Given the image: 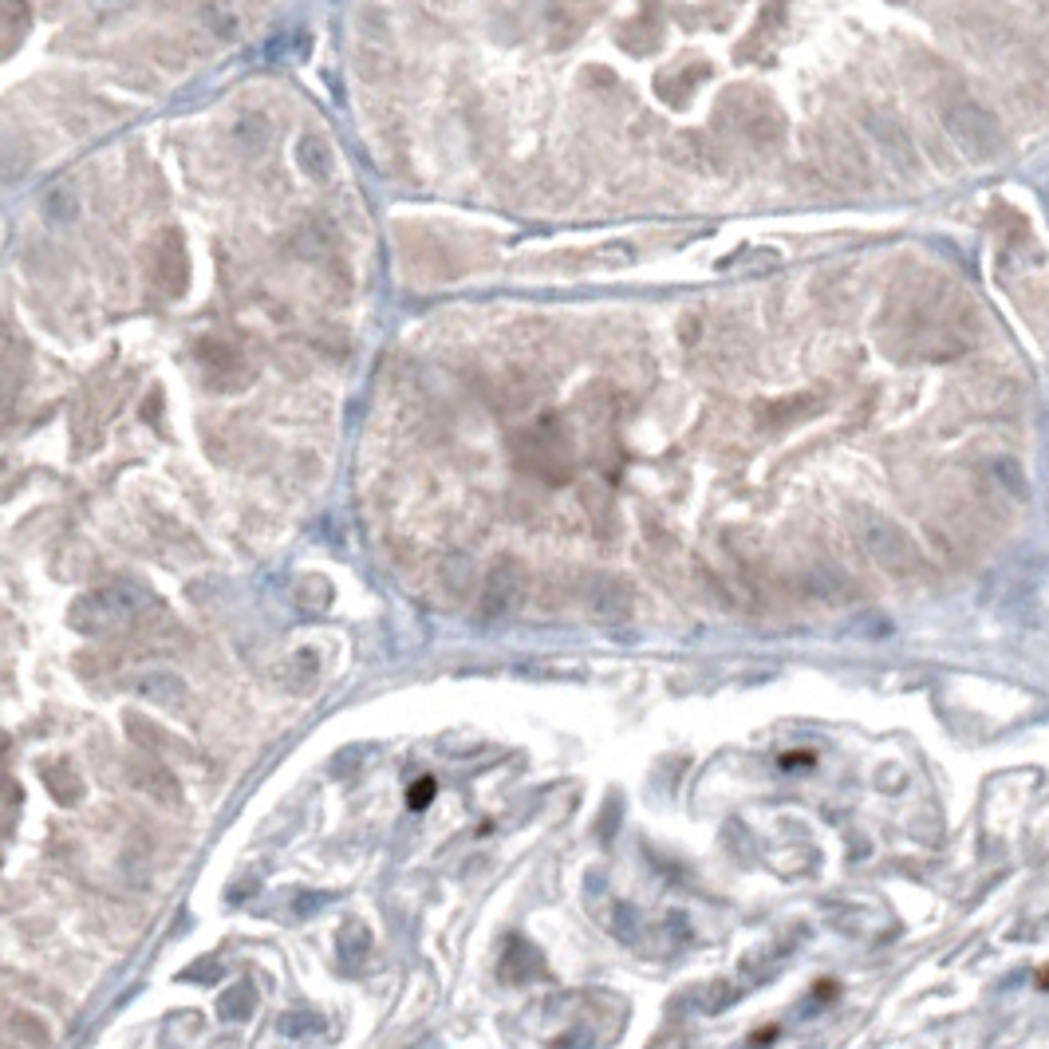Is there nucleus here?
<instances>
[{"instance_id": "nucleus-1", "label": "nucleus", "mask_w": 1049, "mask_h": 1049, "mask_svg": "<svg viewBox=\"0 0 1049 1049\" xmlns=\"http://www.w3.org/2000/svg\"><path fill=\"white\" fill-rule=\"evenodd\" d=\"M978 331L982 324L967 292L939 273H919L892 292L880 340L892 360L943 363L975 348Z\"/></svg>"}, {"instance_id": "nucleus-2", "label": "nucleus", "mask_w": 1049, "mask_h": 1049, "mask_svg": "<svg viewBox=\"0 0 1049 1049\" xmlns=\"http://www.w3.org/2000/svg\"><path fill=\"white\" fill-rule=\"evenodd\" d=\"M514 462L545 485H565L577 473V446L560 414H545L514 434Z\"/></svg>"}, {"instance_id": "nucleus-3", "label": "nucleus", "mask_w": 1049, "mask_h": 1049, "mask_svg": "<svg viewBox=\"0 0 1049 1049\" xmlns=\"http://www.w3.org/2000/svg\"><path fill=\"white\" fill-rule=\"evenodd\" d=\"M943 126H946V134H951V143L958 146V155L967 158V162H978V166L994 162V158H1002V150H1006L1002 123H998L994 114L978 104V99H970V95L946 99Z\"/></svg>"}, {"instance_id": "nucleus-4", "label": "nucleus", "mask_w": 1049, "mask_h": 1049, "mask_svg": "<svg viewBox=\"0 0 1049 1049\" xmlns=\"http://www.w3.org/2000/svg\"><path fill=\"white\" fill-rule=\"evenodd\" d=\"M856 536L865 553L872 556V565H880L892 577H919L924 572V553H919L916 536L907 533L904 524H895L884 514H860L856 517Z\"/></svg>"}, {"instance_id": "nucleus-5", "label": "nucleus", "mask_w": 1049, "mask_h": 1049, "mask_svg": "<svg viewBox=\"0 0 1049 1049\" xmlns=\"http://www.w3.org/2000/svg\"><path fill=\"white\" fill-rule=\"evenodd\" d=\"M150 604L146 600V592H138V588H126V584H111V588H95V592H87V596L75 600L72 607V628L75 631H114V628H126L143 607Z\"/></svg>"}, {"instance_id": "nucleus-6", "label": "nucleus", "mask_w": 1049, "mask_h": 1049, "mask_svg": "<svg viewBox=\"0 0 1049 1049\" xmlns=\"http://www.w3.org/2000/svg\"><path fill=\"white\" fill-rule=\"evenodd\" d=\"M719 119H731L734 131L753 146H777L782 143V114L773 111V104L765 95H758L753 87H731L722 95Z\"/></svg>"}, {"instance_id": "nucleus-7", "label": "nucleus", "mask_w": 1049, "mask_h": 1049, "mask_svg": "<svg viewBox=\"0 0 1049 1049\" xmlns=\"http://www.w3.org/2000/svg\"><path fill=\"white\" fill-rule=\"evenodd\" d=\"M529 592V568L521 556H497V565L485 572L482 600H478V616L482 619H505L514 616L524 604Z\"/></svg>"}, {"instance_id": "nucleus-8", "label": "nucleus", "mask_w": 1049, "mask_h": 1049, "mask_svg": "<svg viewBox=\"0 0 1049 1049\" xmlns=\"http://www.w3.org/2000/svg\"><path fill=\"white\" fill-rule=\"evenodd\" d=\"M813 146H817V158H821L824 170H829V178H836L841 185H853V190L868 182V162L865 155H860V146L848 138V131H841L836 123L817 126Z\"/></svg>"}, {"instance_id": "nucleus-9", "label": "nucleus", "mask_w": 1049, "mask_h": 1049, "mask_svg": "<svg viewBox=\"0 0 1049 1049\" xmlns=\"http://www.w3.org/2000/svg\"><path fill=\"white\" fill-rule=\"evenodd\" d=\"M584 607L588 616L607 624V628H619L628 624L631 612H636V596H631V584L619 577H588L584 584Z\"/></svg>"}, {"instance_id": "nucleus-10", "label": "nucleus", "mask_w": 1049, "mask_h": 1049, "mask_svg": "<svg viewBox=\"0 0 1049 1049\" xmlns=\"http://www.w3.org/2000/svg\"><path fill=\"white\" fill-rule=\"evenodd\" d=\"M197 363H202V371L209 375V383L214 387H241L245 383V360H241V351L233 348V343L226 340H202L194 348Z\"/></svg>"}, {"instance_id": "nucleus-11", "label": "nucleus", "mask_w": 1049, "mask_h": 1049, "mask_svg": "<svg viewBox=\"0 0 1049 1049\" xmlns=\"http://www.w3.org/2000/svg\"><path fill=\"white\" fill-rule=\"evenodd\" d=\"M155 277L166 297H182L185 285H190V257H185V245L178 233L162 237V245L155 253Z\"/></svg>"}, {"instance_id": "nucleus-12", "label": "nucleus", "mask_w": 1049, "mask_h": 1049, "mask_svg": "<svg viewBox=\"0 0 1049 1049\" xmlns=\"http://www.w3.org/2000/svg\"><path fill=\"white\" fill-rule=\"evenodd\" d=\"M126 773H131V782L138 785L143 793H150L155 801L162 805H178L182 801V785H178V777L170 770H166L158 758H131V765H126Z\"/></svg>"}, {"instance_id": "nucleus-13", "label": "nucleus", "mask_w": 1049, "mask_h": 1049, "mask_svg": "<svg viewBox=\"0 0 1049 1049\" xmlns=\"http://www.w3.org/2000/svg\"><path fill=\"white\" fill-rule=\"evenodd\" d=\"M821 411V399L817 395H789L782 402H761L758 407V426L761 431H789L797 422L813 419Z\"/></svg>"}, {"instance_id": "nucleus-14", "label": "nucleus", "mask_w": 1049, "mask_h": 1049, "mask_svg": "<svg viewBox=\"0 0 1049 1049\" xmlns=\"http://www.w3.org/2000/svg\"><path fill=\"white\" fill-rule=\"evenodd\" d=\"M297 166L312 178V182H319V185L328 182L331 170H336V155H331V143H328V138H324V134H316V131L300 134V143H297Z\"/></svg>"}, {"instance_id": "nucleus-15", "label": "nucleus", "mask_w": 1049, "mask_h": 1049, "mask_svg": "<svg viewBox=\"0 0 1049 1049\" xmlns=\"http://www.w3.org/2000/svg\"><path fill=\"white\" fill-rule=\"evenodd\" d=\"M4 1029H9L24 1049H56L52 1026H48L40 1014H32V1010H9V1014H4Z\"/></svg>"}, {"instance_id": "nucleus-16", "label": "nucleus", "mask_w": 1049, "mask_h": 1049, "mask_svg": "<svg viewBox=\"0 0 1049 1049\" xmlns=\"http://www.w3.org/2000/svg\"><path fill=\"white\" fill-rule=\"evenodd\" d=\"M285 683H289L292 695H312L319 683V655L312 648L297 651V655L289 659V667H285Z\"/></svg>"}, {"instance_id": "nucleus-17", "label": "nucleus", "mask_w": 1049, "mask_h": 1049, "mask_svg": "<svg viewBox=\"0 0 1049 1049\" xmlns=\"http://www.w3.org/2000/svg\"><path fill=\"white\" fill-rule=\"evenodd\" d=\"M44 785L52 789L56 801H75L83 793V782L75 777V770L68 761H48V765H44Z\"/></svg>"}, {"instance_id": "nucleus-18", "label": "nucleus", "mask_w": 1049, "mask_h": 1049, "mask_svg": "<svg viewBox=\"0 0 1049 1049\" xmlns=\"http://www.w3.org/2000/svg\"><path fill=\"white\" fill-rule=\"evenodd\" d=\"M734 1002H738V987L726 982V978H714V982H707V987L695 994L699 1014H722V1010H731Z\"/></svg>"}, {"instance_id": "nucleus-19", "label": "nucleus", "mask_w": 1049, "mask_h": 1049, "mask_svg": "<svg viewBox=\"0 0 1049 1049\" xmlns=\"http://www.w3.org/2000/svg\"><path fill=\"white\" fill-rule=\"evenodd\" d=\"M584 509H588V517H592V524H596V533L604 536V541H607V536H616V533H612L616 524L604 517L612 505H607V497H604V490H600V485H584Z\"/></svg>"}, {"instance_id": "nucleus-20", "label": "nucleus", "mask_w": 1049, "mask_h": 1049, "mask_svg": "<svg viewBox=\"0 0 1049 1049\" xmlns=\"http://www.w3.org/2000/svg\"><path fill=\"white\" fill-rule=\"evenodd\" d=\"M249 1010H253V987L237 982V987L221 998V1014H226V1018H245Z\"/></svg>"}, {"instance_id": "nucleus-21", "label": "nucleus", "mask_w": 1049, "mask_h": 1049, "mask_svg": "<svg viewBox=\"0 0 1049 1049\" xmlns=\"http://www.w3.org/2000/svg\"><path fill=\"white\" fill-rule=\"evenodd\" d=\"M431 801H434V777H422V782H414L411 793H407V805H411V809H426Z\"/></svg>"}, {"instance_id": "nucleus-22", "label": "nucleus", "mask_w": 1049, "mask_h": 1049, "mask_svg": "<svg viewBox=\"0 0 1049 1049\" xmlns=\"http://www.w3.org/2000/svg\"><path fill=\"white\" fill-rule=\"evenodd\" d=\"M280 1029H285V1034H312V1029H324V1022L319 1018H285L280 1022Z\"/></svg>"}, {"instance_id": "nucleus-23", "label": "nucleus", "mask_w": 1049, "mask_h": 1049, "mask_svg": "<svg viewBox=\"0 0 1049 1049\" xmlns=\"http://www.w3.org/2000/svg\"><path fill=\"white\" fill-rule=\"evenodd\" d=\"M0 1049H16V1046H0Z\"/></svg>"}]
</instances>
